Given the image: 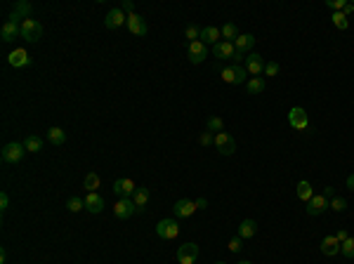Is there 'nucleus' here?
Returning a JSON list of instances; mask_svg holds the SVG:
<instances>
[{"instance_id":"obj_45","label":"nucleus","mask_w":354,"mask_h":264,"mask_svg":"<svg viewBox=\"0 0 354 264\" xmlns=\"http://www.w3.org/2000/svg\"><path fill=\"white\" fill-rule=\"evenodd\" d=\"M196 208L198 210H205V208H208V201H205V198H196Z\"/></svg>"},{"instance_id":"obj_21","label":"nucleus","mask_w":354,"mask_h":264,"mask_svg":"<svg viewBox=\"0 0 354 264\" xmlns=\"http://www.w3.org/2000/svg\"><path fill=\"white\" fill-rule=\"evenodd\" d=\"M319 248H321V252H324L326 257H335V255L340 252V241H338L335 236H326L324 241H321Z\"/></svg>"},{"instance_id":"obj_44","label":"nucleus","mask_w":354,"mask_h":264,"mask_svg":"<svg viewBox=\"0 0 354 264\" xmlns=\"http://www.w3.org/2000/svg\"><path fill=\"white\" fill-rule=\"evenodd\" d=\"M335 238H338L340 243H345V241H347V238H349V231H347V229H340V231H338V234H335Z\"/></svg>"},{"instance_id":"obj_15","label":"nucleus","mask_w":354,"mask_h":264,"mask_svg":"<svg viewBox=\"0 0 354 264\" xmlns=\"http://www.w3.org/2000/svg\"><path fill=\"white\" fill-rule=\"evenodd\" d=\"M135 189H137V184L132 179H128V177H121V179L114 182V191H116L118 198H132Z\"/></svg>"},{"instance_id":"obj_31","label":"nucleus","mask_w":354,"mask_h":264,"mask_svg":"<svg viewBox=\"0 0 354 264\" xmlns=\"http://www.w3.org/2000/svg\"><path fill=\"white\" fill-rule=\"evenodd\" d=\"M24 146H26L28 154H38V151H43V139L36 135H28L26 139H24Z\"/></svg>"},{"instance_id":"obj_46","label":"nucleus","mask_w":354,"mask_h":264,"mask_svg":"<svg viewBox=\"0 0 354 264\" xmlns=\"http://www.w3.org/2000/svg\"><path fill=\"white\" fill-rule=\"evenodd\" d=\"M352 12H354V3H347V5H345V10H342V14H345V17H349Z\"/></svg>"},{"instance_id":"obj_24","label":"nucleus","mask_w":354,"mask_h":264,"mask_svg":"<svg viewBox=\"0 0 354 264\" xmlns=\"http://www.w3.org/2000/svg\"><path fill=\"white\" fill-rule=\"evenodd\" d=\"M253 45H255V35L253 33H241L236 41H234V48H236L241 54H245L248 50H253Z\"/></svg>"},{"instance_id":"obj_9","label":"nucleus","mask_w":354,"mask_h":264,"mask_svg":"<svg viewBox=\"0 0 354 264\" xmlns=\"http://www.w3.org/2000/svg\"><path fill=\"white\" fill-rule=\"evenodd\" d=\"M196 257H198L196 243H184L177 248V262L180 264H196Z\"/></svg>"},{"instance_id":"obj_40","label":"nucleus","mask_w":354,"mask_h":264,"mask_svg":"<svg viewBox=\"0 0 354 264\" xmlns=\"http://www.w3.org/2000/svg\"><path fill=\"white\" fill-rule=\"evenodd\" d=\"M241 241H243V238H241V236H234L232 241L227 243V248H229V252H238V250H241V248H243V245H241Z\"/></svg>"},{"instance_id":"obj_1","label":"nucleus","mask_w":354,"mask_h":264,"mask_svg":"<svg viewBox=\"0 0 354 264\" xmlns=\"http://www.w3.org/2000/svg\"><path fill=\"white\" fill-rule=\"evenodd\" d=\"M26 154L28 151H26V146H24V142H10L3 146L0 158H3V163H7V165H14V163H19Z\"/></svg>"},{"instance_id":"obj_8","label":"nucleus","mask_w":354,"mask_h":264,"mask_svg":"<svg viewBox=\"0 0 354 264\" xmlns=\"http://www.w3.org/2000/svg\"><path fill=\"white\" fill-rule=\"evenodd\" d=\"M196 210H198L196 201H189V198H180V201L172 205V215H175L177 219H187V217H191Z\"/></svg>"},{"instance_id":"obj_26","label":"nucleus","mask_w":354,"mask_h":264,"mask_svg":"<svg viewBox=\"0 0 354 264\" xmlns=\"http://www.w3.org/2000/svg\"><path fill=\"white\" fill-rule=\"evenodd\" d=\"M312 196H314L312 184L307 182V179L298 182V201H302V203H309V198H312Z\"/></svg>"},{"instance_id":"obj_6","label":"nucleus","mask_w":354,"mask_h":264,"mask_svg":"<svg viewBox=\"0 0 354 264\" xmlns=\"http://www.w3.org/2000/svg\"><path fill=\"white\" fill-rule=\"evenodd\" d=\"M288 125L293 130H305L307 125H309V116H307V111L302 106H293L291 111H288Z\"/></svg>"},{"instance_id":"obj_16","label":"nucleus","mask_w":354,"mask_h":264,"mask_svg":"<svg viewBox=\"0 0 354 264\" xmlns=\"http://www.w3.org/2000/svg\"><path fill=\"white\" fill-rule=\"evenodd\" d=\"M125 21H128L125 12H123L121 7H114V10H109V14H107V19H104V26L114 31V28H121Z\"/></svg>"},{"instance_id":"obj_33","label":"nucleus","mask_w":354,"mask_h":264,"mask_svg":"<svg viewBox=\"0 0 354 264\" xmlns=\"http://www.w3.org/2000/svg\"><path fill=\"white\" fill-rule=\"evenodd\" d=\"M184 38H187V43L201 41V28H198L196 24H187V28H184Z\"/></svg>"},{"instance_id":"obj_14","label":"nucleus","mask_w":354,"mask_h":264,"mask_svg":"<svg viewBox=\"0 0 354 264\" xmlns=\"http://www.w3.org/2000/svg\"><path fill=\"white\" fill-rule=\"evenodd\" d=\"M7 64L12 68H26L31 66V57H28V52L24 48H17L14 52L7 54Z\"/></svg>"},{"instance_id":"obj_5","label":"nucleus","mask_w":354,"mask_h":264,"mask_svg":"<svg viewBox=\"0 0 354 264\" xmlns=\"http://www.w3.org/2000/svg\"><path fill=\"white\" fill-rule=\"evenodd\" d=\"M156 234L163 241H172V238L180 236V224H177V219H161L156 224Z\"/></svg>"},{"instance_id":"obj_20","label":"nucleus","mask_w":354,"mask_h":264,"mask_svg":"<svg viewBox=\"0 0 354 264\" xmlns=\"http://www.w3.org/2000/svg\"><path fill=\"white\" fill-rule=\"evenodd\" d=\"M149 189L147 186H137L135 189V194H132V203H135V208H137V212H142V210H147V203H149Z\"/></svg>"},{"instance_id":"obj_48","label":"nucleus","mask_w":354,"mask_h":264,"mask_svg":"<svg viewBox=\"0 0 354 264\" xmlns=\"http://www.w3.org/2000/svg\"><path fill=\"white\" fill-rule=\"evenodd\" d=\"M5 259H7V250L5 248H0V264H5Z\"/></svg>"},{"instance_id":"obj_43","label":"nucleus","mask_w":354,"mask_h":264,"mask_svg":"<svg viewBox=\"0 0 354 264\" xmlns=\"http://www.w3.org/2000/svg\"><path fill=\"white\" fill-rule=\"evenodd\" d=\"M121 10H123V12H128V14H132V12H135V3H132V0H123Z\"/></svg>"},{"instance_id":"obj_2","label":"nucleus","mask_w":354,"mask_h":264,"mask_svg":"<svg viewBox=\"0 0 354 264\" xmlns=\"http://www.w3.org/2000/svg\"><path fill=\"white\" fill-rule=\"evenodd\" d=\"M243 66H245V71H248V76H251V78H260V76L265 73L267 61H265V57H262V54L251 52V54H245Z\"/></svg>"},{"instance_id":"obj_4","label":"nucleus","mask_w":354,"mask_h":264,"mask_svg":"<svg viewBox=\"0 0 354 264\" xmlns=\"http://www.w3.org/2000/svg\"><path fill=\"white\" fill-rule=\"evenodd\" d=\"M215 149L222 154V156H234L236 154V139L229 132H218L215 135Z\"/></svg>"},{"instance_id":"obj_49","label":"nucleus","mask_w":354,"mask_h":264,"mask_svg":"<svg viewBox=\"0 0 354 264\" xmlns=\"http://www.w3.org/2000/svg\"><path fill=\"white\" fill-rule=\"evenodd\" d=\"M347 189H349V191H354V175H349V177H347Z\"/></svg>"},{"instance_id":"obj_12","label":"nucleus","mask_w":354,"mask_h":264,"mask_svg":"<svg viewBox=\"0 0 354 264\" xmlns=\"http://www.w3.org/2000/svg\"><path fill=\"white\" fill-rule=\"evenodd\" d=\"M137 212L135 203H132V198H118L116 205H114V215L118 219H130V217Z\"/></svg>"},{"instance_id":"obj_29","label":"nucleus","mask_w":354,"mask_h":264,"mask_svg":"<svg viewBox=\"0 0 354 264\" xmlns=\"http://www.w3.org/2000/svg\"><path fill=\"white\" fill-rule=\"evenodd\" d=\"M222 81L229 83V85H241V83H238V73H236V64L222 66Z\"/></svg>"},{"instance_id":"obj_10","label":"nucleus","mask_w":354,"mask_h":264,"mask_svg":"<svg viewBox=\"0 0 354 264\" xmlns=\"http://www.w3.org/2000/svg\"><path fill=\"white\" fill-rule=\"evenodd\" d=\"M128 31L132 35H147V31H149V26H147V19H144L142 14H137V12H132V14H128Z\"/></svg>"},{"instance_id":"obj_27","label":"nucleus","mask_w":354,"mask_h":264,"mask_svg":"<svg viewBox=\"0 0 354 264\" xmlns=\"http://www.w3.org/2000/svg\"><path fill=\"white\" fill-rule=\"evenodd\" d=\"M48 142L55 144V146H61V144L66 142V132L61 128H50L48 130Z\"/></svg>"},{"instance_id":"obj_37","label":"nucleus","mask_w":354,"mask_h":264,"mask_svg":"<svg viewBox=\"0 0 354 264\" xmlns=\"http://www.w3.org/2000/svg\"><path fill=\"white\" fill-rule=\"evenodd\" d=\"M328 208L335 210V212H345V210H347V201L340 198V196H333V198H331V203H328Z\"/></svg>"},{"instance_id":"obj_34","label":"nucleus","mask_w":354,"mask_h":264,"mask_svg":"<svg viewBox=\"0 0 354 264\" xmlns=\"http://www.w3.org/2000/svg\"><path fill=\"white\" fill-rule=\"evenodd\" d=\"M331 19H333V26L338 28V31H347L349 28V17H345L342 12H333Z\"/></svg>"},{"instance_id":"obj_50","label":"nucleus","mask_w":354,"mask_h":264,"mask_svg":"<svg viewBox=\"0 0 354 264\" xmlns=\"http://www.w3.org/2000/svg\"><path fill=\"white\" fill-rule=\"evenodd\" d=\"M238 264H253V262H248V259H241V262H238Z\"/></svg>"},{"instance_id":"obj_3","label":"nucleus","mask_w":354,"mask_h":264,"mask_svg":"<svg viewBox=\"0 0 354 264\" xmlns=\"http://www.w3.org/2000/svg\"><path fill=\"white\" fill-rule=\"evenodd\" d=\"M21 38L26 43H38L43 38V26L41 21H36L33 17L26 21H21Z\"/></svg>"},{"instance_id":"obj_41","label":"nucleus","mask_w":354,"mask_h":264,"mask_svg":"<svg viewBox=\"0 0 354 264\" xmlns=\"http://www.w3.org/2000/svg\"><path fill=\"white\" fill-rule=\"evenodd\" d=\"M10 208V196H7V191H0V212H7Z\"/></svg>"},{"instance_id":"obj_25","label":"nucleus","mask_w":354,"mask_h":264,"mask_svg":"<svg viewBox=\"0 0 354 264\" xmlns=\"http://www.w3.org/2000/svg\"><path fill=\"white\" fill-rule=\"evenodd\" d=\"M267 83L265 78H248V83H245V92L248 95H260V92H265Z\"/></svg>"},{"instance_id":"obj_51","label":"nucleus","mask_w":354,"mask_h":264,"mask_svg":"<svg viewBox=\"0 0 354 264\" xmlns=\"http://www.w3.org/2000/svg\"><path fill=\"white\" fill-rule=\"evenodd\" d=\"M215 264H227V262H215Z\"/></svg>"},{"instance_id":"obj_35","label":"nucleus","mask_w":354,"mask_h":264,"mask_svg":"<svg viewBox=\"0 0 354 264\" xmlns=\"http://www.w3.org/2000/svg\"><path fill=\"white\" fill-rule=\"evenodd\" d=\"M66 208H68V212H81V210H85V198L71 196V198L66 201Z\"/></svg>"},{"instance_id":"obj_19","label":"nucleus","mask_w":354,"mask_h":264,"mask_svg":"<svg viewBox=\"0 0 354 264\" xmlns=\"http://www.w3.org/2000/svg\"><path fill=\"white\" fill-rule=\"evenodd\" d=\"M104 205H107V203H104V198L99 196L97 191H95V194H88V196H85V210L92 212V215H99V212L104 210Z\"/></svg>"},{"instance_id":"obj_42","label":"nucleus","mask_w":354,"mask_h":264,"mask_svg":"<svg viewBox=\"0 0 354 264\" xmlns=\"http://www.w3.org/2000/svg\"><path fill=\"white\" fill-rule=\"evenodd\" d=\"M276 73H279V64H276V61H267L265 76H276Z\"/></svg>"},{"instance_id":"obj_28","label":"nucleus","mask_w":354,"mask_h":264,"mask_svg":"<svg viewBox=\"0 0 354 264\" xmlns=\"http://www.w3.org/2000/svg\"><path fill=\"white\" fill-rule=\"evenodd\" d=\"M99 184H102V179H99V175H97V172H88V175H85V179H83V186L88 189V194H95V191L99 189Z\"/></svg>"},{"instance_id":"obj_23","label":"nucleus","mask_w":354,"mask_h":264,"mask_svg":"<svg viewBox=\"0 0 354 264\" xmlns=\"http://www.w3.org/2000/svg\"><path fill=\"white\" fill-rule=\"evenodd\" d=\"M255 234H258V222H255V219H243V222H241V227H238L236 236H241L243 241H248V238H253Z\"/></svg>"},{"instance_id":"obj_18","label":"nucleus","mask_w":354,"mask_h":264,"mask_svg":"<svg viewBox=\"0 0 354 264\" xmlns=\"http://www.w3.org/2000/svg\"><path fill=\"white\" fill-rule=\"evenodd\" d=\"M17 35H21V24L7 19L5 24H3V28H0V38H3V43H12Z\"/></svg>"},{"instance_id":"obj_22","label":"nucleus","mask_w":354,"mask_h":264,"mask_svg":"<svg viewBox=\"0 0 354 264\" xmlns=\"http://www.w3.org/2000/svg\"><path fill=\"white\" fill-rule=\"evenodd\" d=\"M220 38H222V33H220L218 26H205L201 28V43L203 45H218Z\"/></svg>"},{"instance_id":"obj_38","label":"nucleus","mask_w":354,"mask_h":264,"mask_svg":"<svg viewBox=\"0 0 354 264\" xmlns=\"http://www.w3.org/2000/svg\"><path fill=\"white\" fill-rule=\"evenodd\" d=\"M198 144H201V146H215V135L205 130V132L198 135Z\"/></svg>"},{"instance_id":"obj_17","label":"nucleus","mask_w":354,"mask_h":264,"mask_svg":"<svg viewBox=\"0 0 354 264\" xmlns=\"http://www.w3.org/2000/svg\"><path fill=\"white\" fill-rule=\"evenodd\" d=\"M213 54L222 61L234 59V57H236V48H234V43H229V41H220L218 45H213Z\"/></svg>"},{"instance_id":"obj_30","label":"nucleus","mask_w":354,"mask_h":264,"mask_svg":"<svg viewBox=\"0 0 354 264\" xmlns=\"http://www.w3.org/2000/svg\"><path fill=\"white\" fill-rule=\"evenodd\" d=\"M220 33H222V41H229V43H234L238 35H241V33H238V28H236V24H232V21L220 28Z\"/></svg>"},{"instance_id":"obj_47","label":"nucleus","mask_w":354,"mask_h":264,"mask_svg":"<svg viewBox=\"0 0 354 264\" xmlns=\"http://www.w3.org/2000/svg\"><path fill=\"white\" fill-rule=\"evenodd\" d=\"M324 196L331 201V198H333V186H324Z\"/></svg>"},{"instance_id":"obj_39","label":"nucleus","mask_w":354,"mask_h":264,"mask_svg":"<svg viewBox=\"0 0 354 264\" xmlns=\"http://www.w3.org/2000/svg\"><path fill=\"white\" fill-rule=\"evenodd\" d=\"M326 5L331 7V10H333V12H342V10H345V5H347V3H345V0H326Z\"/></svg>"},{"instance_id":"obj_32","label":"nucleus","mask_w":354,"mask_h":264,"mask_svg":"<svg viewBox=\"0 0 354 264\" xmlns=\"http://www.w3.org/2000/svg\"><path fill=\"white\" fill-rule=\"evenodd\" d=\"M205 128H208V132L218 135V132H225V123H222V118H220V116H210V118H208V123H205Z\"/></svg>"},{"instance_id":"obj_36","label":"nucleus","mask_w":354,"mask_h":264,"mask_svg":"<svg viewBox=\"0 0 354 264\" xmlns=\"http://www.w3.org/2000/svg\"><path fill=\"white\" fill-rule=\"evenodd\" d=\"M340 255L347 259H354V236H349L345 243H340Z\"/></svg>"},{"instance_id":"obj_13","label":"nucleus","mask_w":354,"mask_h":264,"mask_svg":"<svg viewBox=\"0 0 354 264\" xmlns=\"http://www.w3.org/2000/svg\"><path fill=\"white\" fill-rule=\"evenodd\" d=\"M31 17H33V5H31V3H26V0L14 3V10H12V14H10V19L19 24V19L26 21V19H31Z\"/></svg>"},{"instance_id":"obj_11","label":"nucleus","mask_w":354,"mask_h":264,"mask_svg":"<svg viewBox=\"0 0 354 264\" xmlns=\"http://www.w3.org/2000/svg\"><path fill=\"white\" fill-rule=\"evenodd\" d=\"M187 57H189L191 64H203V59L208 57V48L201 41L187 43Z\"/></svg>"},{"instance_id":"obj_7","label":"nucleus","mask_w":354,"mask_h":264,"mask_svg":"<svg viewBox=\"0 0 354 264\" xmlns=\"http://www.w3.org/2000/svg\"><path fill=\"white\" fill-rule=\"evenodd\" d=\"M328 201L324 194H314L312 198H309V203H307V215L309 217H319V215H324V212L328 210Z\"/></svg>"}]
</instances>
